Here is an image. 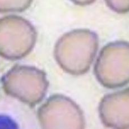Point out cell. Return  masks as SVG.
<instances>
[{"instance_id":"obj_9","label":"cell","mask_w":129,"mask_h":129,"mask_svg":"<svg viewBox=\"0 0 129 129\" xmlns=\"http://www.w3.org/2000/svg\"><path fill=\"white\" fill-rule=\"evenodd\" d=\"M108 7L118 13H125L128 10V1H106Z\"/></svg>"},{"instance_id":"obj_7","label":"cell","mask_w":129,"mask_h":129,"mask_svg":"<svg viewBox=\"0 0 129 129\" xmlns=\"http://www.w3.org/2000/svg\"><path fill=\"white\" fill-rule=\"evenodd\" d=\"M0 129H37L26 127L15 116L7 112H0Z\"/></svg>"},{"instance_id":"obj_1","label":"cell","mask_w":129,"mask_h":129,"mask_svg":"<svg viewBox=\"0 0 129 129\" xmlns=\"http://www.w3.org/2000/svg\"><path fill=\"white\" fill-rule=\"evenodd\" d=\"M97 34L90 30L78 29L66 33L54 46V55L59 66L73 75H81L90 68L97 52Z\"/></svg>"},{"instance_id":"obj_8","label":"cell","mask_w":129,"mask_h":129,"mask_svg":"<svg viewBox=\"0 0 129 129\" xmlns=\"http://www.w3.org/2000/svg\"><path fill=\"white\" fill-rule=\"evenodd\" d=\"M31 1H0V12H21L30 7Z\"/></svg>"},{"instance_id":"obj_3","label":"cell","mask_w":129,"mask_h":129,"mask_svg":"<svg viewBox=\"0 0 129 129\" xmlns=\"http://www.w3.org/2000/svg\"><path fill=\"white\" fill-rule=\"evenodd\" d=\"M35 28L26 19L16 15L0 19V56L9 60L24 58L37 41Z\"/></svg>"},{"instance_id":"obj_4","label":"cell","mask_w":129,"mask_h":129,"mask_svg":"<svg viewBox=\"0 0 129 129\" xmlns=\"http://www.w3.org/2000/svg\"><path fill=\"white\" fill-rule=\"evenodd\" d=\"M129 45L127 42H111L101 49L94 67L98 80L105 87H122L128 82Z\"/></svg>"},{"instance_id":"obj_2","label":"cell","mask_w":129,"mask_h":129,"mask_svg":"<svg viewBox=\"0 0 129 129\" xmlns=\"http://www.w3.org/2000/svg\"><path fill=\"white\" fill-rule=\"evenodd\" d=\"M5 92L30 107L45 96L49 83L43 71L35 67L16 64L2 78Z\"/></svg>"},{"instance_id":"obj_5","label":"cell","mask_w":129,"mask_h":129,"mask_svg":"<svg viewBox=\"0 0 129 129\" xmlns=\"http://www.w3.org/2000/svg\"><path fill=\"white\" fill-rule=\"evenodd\" d=\"M42 129H84L85 119L80 108L61 94L51 96L38 111Z\"/></svg>"},{"instance_id":"obj_6","label":"cell","mask_w":129,"mask_h":129,"mask_svg":"<svg viewBox=\"0 0 129 129\" xmlns=\"http://www.w3.org/2000/svg\"><path fill=\"white\" fill-rule=\"evenodd\" d=\"M100 117L108 127L117 129L128 126V89L104 96L100 105Z\"/></svg>"}]
</instances>
